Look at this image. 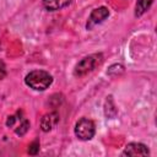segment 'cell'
<instances>
[{"label": "cell", "mask_w": 157, "mask_h": 157, "mask_svg": "<svg viewBox=\"0 0 157 157\" xmlns=\"http://www.w3.org/2000/svg\"><path fill=\"white\" fill-rule=\"evenodd\" d=\"M25 82L27 86L36 91H44L52 85L53 77L49 72L44 70H33L29 74H27Z\"/></svg>", "instance_id": "1"}, {"label": "cell", "mask_w": 157, "mask_h": 157, "mask_svg": "<svg viewBox=\"0 0 157 157\" xmlns=\"http://www.w3.org/2000/svg\"><path fill=\"white\" fill-rule=\"evenodd\" d=\"M103 61V55L102 54H91L88 56H85L82 60H80L74 70L75 76H85L88 72L93 71L98 65H101Z\"/></svg>", "instance_id": "2"}, {"label": "cell", "mask_w": 157, "mask_h": 157, "mask_svg": "<svg viewBox=\"0 0 157 157\" xmlns=\"http://www.w3.org/2000/svg\"><path fill=\"white\" fill-rule=\"evenodd\" d=\"M94 124L87 118H81L75 125V135L80 140H91L94 136Z\"/></svg>", "instance_id": "3"}, {"label": "cell", "mask_w": 157, "mask_h": 157, "mask_svg": "<svg viewBox=\"0 0 157 157\" xmlns=\"http://www.w3.org/2000/svg\"><path fill=\"white\" fill-rule=\"evenodd\" d=\"M108 16H109V10H108L105 6H101V7L94 9V10L90 13V17H88L86 28H87V29H92L96 25L102 23Z\"/></svg>", "instance_id": "4"}, {"label": "cell", "mask_w": 157, "mask_h": 157, "mask_svg": "<svg viewBox=\"0 0 157 157\" xmlns=\"http://www.w3.org/2000/svg\"><path fill=\"white\" fill-rule=\"evenodd\" d=\"M124 156H148L150 151L146 145L140 142H131L125 146V150L123 152Z\"/></svg>", "instance_id": "5"}, {"label": "cell", "mask_w": 157, "mask_h": 157, "mask_svg": "<svg viewBox=\"0 0 157 157\" xmlns=\"http://www.w3.org/2000/svg\"><path fill=\"white\" fill-rule=\"evenodd\" d=\"M59 123V113L58 112H50L43 115L42 120H40V129L44 132L50 131L54 126H56V124Z\"/></svg>", "instance_id": "6"}, {"label": "cell", "mask_w": 157, "mask_h": 157, "mask_svg": "<svg viewBox=\"0 0 157 157\" xmlns=\"http://www.w3.org/2000/svg\"><path fill=\"white\" fill-rule=\"evenodd\" d=\"M70 4L71 0H43V6L49 11L61 10Z\"/></svg>", "instance_id": "7"}, {"label": "cell", "mask_w": 157, "mask_h": 157, "mask_svg": "<svg viewBox=\"0 0 157 157\" xmlns=\"http://www.w3.org/2000/svg\"><path fill=\"white\" fill-rule=\"evenodd\" d=\"M118 110H117V107L114 104V101H113V97L112 96H108L105 102H104V114L107 118H114L117 115Z\"/></svg>", "instance_id": "8"}, {"label": "cell", "mask_w": 157, "mask_h": 157, "mask_svg": "<svg viewBox=\"0 0 157 157\" xmlns=\"http://www.w3.org/2000/svg\"><path fill=\"white\" fill-rule=\"evenodd\" d=\"M153 1L155 0H137L135 6V16H141L142 13H145Z\"/></svg>", "instance_id": "9"}, {"label": "cell", "mask_w": 157, "mask_h": 157, "mask_svg": "<svg viewBox=\"0 0 157 157\" xmlns=\"http://www.w3.org/2000/svg\"><path fill=\"white\" fill-rule=\"evenodd\" d=\"M28 129H29V121H28L27 119H23L22 123L20 124V126L15 130V132H16L18 136H23V135L28 131Z\"/></svg>", "instance_id": "10"}, {"label": "cell", "mask_w": 157, "mask_h": 157, "mask_svg": "<svg viewBox=\"0 0 157 157\" xmlns=\"http://www.w3.org/2000/svg\"><path fill=\"white\" fill-rule=\"evenodd\" d=\"M123 71H124V66H123V65H120V64H114V65H112V66L108 69V75L114 76V75L121 74Z\"/></svg>", "instance_id": "11"}, {"label": "cell", "mask_w": 157, "mask_h": 157, "mask_svg": "<svg viewBox=\"0 0 157 157\" xmlns=\"http://www.w3.org/2000/svg\"><path fill=\"white\" fill-rule=\"evenodd\" d=\"M38 151H39V142H38V141H33V142H31L29 146H28V153L34 156V155L38 153Z\"/></svg>", "instance_id": "12"}, {"label": "cell", "mask_w": 157, "mask_h": 157, "mask_svg": "<svg viewBox=\"0 0 157 157\" xmlns=\"http://www.w3.org/2000/svg\"><path fill=\"white\" fill-rule=\"evenodd\" d=\"M6 76V66L4 64V61L0 60V80H2Z\"/></svg>", "instance_id": "13"}, {"label": "cell", "mask_w": 157, "mask_h": 157, "mask_svg": "<svg viewBox=\"0 0 157 157\" xmlns=\"http://www.w3.org/2000/svg\"><path fill=\"white\" fill-rule=\"evenodd\" d=\"M16 115H10V117H7V120H6V125L7 126H12L13 124H15V121H16Z\"/></svg>", "instance_id": "14"}]
</instances>
